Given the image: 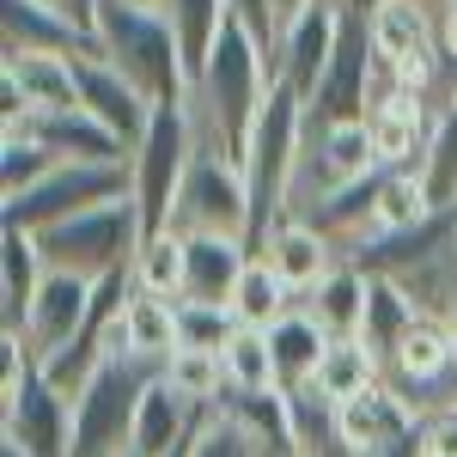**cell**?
Returning <instances> with one entry per match:
<instances>
[{
    "label": "cell",
    "instance_id": "7",
    "mask_svg": "<svg viewBox=\"0 0 457 457\" xmlns=\"http://www.w3.org/2000/svg\"><path fill=\"white\" fill-rule=\"evenodd\" d=\"M171 232H183V238H245L250 245L245 165L213 159V153H195V165H189V177H183V195H177Z\"/></svg>",
    "mask_w": 457,
    "mask_h": 457
},
{
    "label": "cell",
    "instance_id": "40",
    "mask_svg": "<svg viewBox=\"0 0 457 457\" xmlns=\"http://www.w3.org/2000/svg\"><path fill=\"white\" fill-rule=\"evenodd\" d=\"M110 6H135V12H159V0H110Z\"/></svg>",
    "mask_w": 457,
    "mask_h": 457
},
{
    "label": "cell",
    "instance_id": "20",
    "mask_svg": "<svg viewBox=\"0 0 457 457\" xmlns=\"http://www.w3.org/2000/svg\"><path fill=\"white\" fill-rule=\"evenodd\" d=\"M43 250L31 232H0V342H19L25 336V317H31L37 293H43Z\"/></svg>",
    "mask_w": 457,
    "mask_h": 457
},
{
    "label": "cell",
    "instance_id": "26",
    "mask_svg": "<svg viewBox=\"0 0 457 457\" xmlns=\"http://www.w3.org/2000/svg\"><path fill=\"white\" fill-rule=\"evenodd\" d=\"M421 317H427V312H421V305H415V299H409V293H403L396 281L372 275V312H366V336H360V342L372 348L378 372H385V360L396 353V342H403V336H409Z\"/></svg>",
    "mask_w": 457,
    "mask_h": 457
},
{
    "label": "cell",
    "instance_id": "5",
    "mask_svg": "<svg viewBox=\"0 0 457 457\" xmlns=\"http://www.w3.org/2000/svg\"><path fill=\"white\" fill-rule=\"evenodd\" d=\"M195 165V129H189V104L183 110H159L146 141L135 146L129 171H135V208H141V226L146 238L171 232V213H177V195H183V177Z\"/></svg>",
    "mask_w": 457,
    "mask_h": 457
},
{
    "label": "cell",
    "instance_id": "38",
    "mask_svg": "<svg viewBox=\"0 0 457 457\" xmlns=\"http://www.w3.org/2000/svg\"><path fill=\"white\" fill-rule=\"evenodd\" d=\"M269 6H275V25H281V37H287L305 12H312V6H323V0H269Z\"/></svg>",
    "mask_w": 457,
    "mask_h": 457
},
{
    "label": "cell",
    "instance_id": "27",
    "mask_svg": "<svg viewBox=\"0 0 457 457\" xmlns=\"http://www.w3.org/2000/svg\"><path fill=\"white\" fill-rule=\"evenodd\" d=\"M372 385H385V372H378V360L366 342H329L323 348V366H317V390L342 409L353 396H366Z\"/></svg>",
    "mask_w": 457,
    "mask_h": 457
},
{
    "label": "cell",
    "instance_id": "6",
    "mask_svg": "<svg viewBox=\"0 0 457 457\" xmlns=\"http://www.w3.org/2000/svg\"><path fill=\"white\" fill-rule=\"evenodd\" d=\"M135 195V171L129 165H62L43 189L19 195L0 208V232H49L62 220H79L92 208H110V202H129Z\"/></svg>",
    "mask_w": 457,
    "mask_h": 457
},
{
    "label": "cell",
    "instance_id": "11",
    "mask_svg": "<svg viewBox=\"0 0 457 457\" xmlns=\"http://www.w3.org/2000/svg\"><path fill=\"white\" fill-rule=\"evenodd\" d=\"M79 104H86V116H92V122H104L110 135L129 146V159H135V146L146 141L153 116H159V110L146 104V98L129 86V79H122V73L110 68L104 55H86V62H79Z\"/></svg>",
    "mask_w": 457,
    "mask_h": 457
},
{
    "label": "cell",
    "instance_id": "24",
    "mask_svg": "<svg viewBox=\"0 0 457 457\" xmlns=\"http://www.w3.org/2000/svg\"><path fill=\"white\" fill-rule=\"evenodd\" d=\"M159 12H165V25L177 31V49H183V62H189V79H202L213 43L232 25L226 0H159Z\"/></svg>",
    "mask_w": 457,
    "mask_h": 457
},
{
    "label": "cell",
    "instance_id": "12",
    "mask_svg": "<svg viewBox=\"0 0 457 457\" xmlns=\"http://www.w3.org/2000/svg\"><path fill=\"white\" fill-rule=\"evenodd\" d=\"M0 55H68V62H86L98 55V43L68 25L55 6L43 0H0Z\"/></svg>",
    "mask_w": 457,
    "mask_h": 457
},
{
    "label": "cell",
    "instance_id": "30",
    "mask_svg": "<svg viewBox=\"0 0 457 457\" xmlns=\"http://www.w3.org/2000/svg\"><path fill=\"white\" fill-rule=\"evenodd\" d=\"M415 177L427 183V202H433L439 213L457 208V104L433 122V141H427V159H421Z\"/></svg>",
    "mask_w": 457,
    "mask_h": 457
},
{
    "label": "cell",
    "instance_id": "41",
    "mask_svg": "<svg viewBox=\"0 0 457 457\" xmlns=\"http://www.w3.org/2000/svg\"><path fill=\"white\" fill-rule=\"evenodd\" d=\"M445 336H452V353H457V299H452V312H445Z\"/></svg>",
    "mask_w": 457,
    "mask_h": 457
},
{
    "label": "cell",
    "instance_id": "39",
    "mask_svg": "<svg viewBox=\"0 0 457 457\" xmlns=\"http://www.w3.org/2000/svg\"><path fill=\"white\" fill-rule=\"evenodd\" d=\"M439 49L457 62V0H445V12H439Z\"/></svg>",
    "mask_w": 457,
    "mask_h": 457
},
{
    "label": "cell",
    "instance_id": "10",
    "mask_svg": "<svg viewBox=\"0 0 457 457\" xmlns=\"http://www.w3.org/2000/svg\"><path fill=\"white\" fill-rule=\"evenodd\" d=\"M92 305H98V287L92 281H79V275H43V293H37L31 317H25V336H19L25 353L37 360V372L86 336Z\"/></svg>",
    "mask_w": 457,
    "mask_h": 457
},
{
    "label": "cell",
    "instance_id": "16",
    "mask_svg": "<svg viewBox=\"0 0 457 457\" xmlns=\"http://www.w3.org/2000/svg\"><path fill=\"white\" fill-rule=\"evenodd\" d=\"M25 135V141L49 146L62 165H129V146L110 135L104 122H92L86 110H68V116H31L19 129H6V141Z\"/></svg>",
    "mask_w": 457,
    "mask_h": 457
},
{
    "label": "cell",
    "instance_id": "31",
    "mask_svg": "<svg viewBox=\"0 0 457 457\" xmlns=\"http://www.w3.org/2000/svg\"><path fill=\"white\" fill-rule=\"evenodd\" d=\"M135 287L153 293V299L183 305V232H159V238H146L141 256H135Z\"/></svg>",
    "mask_w": 457,
    "mask_h": 457
},
{
    "label": "cell",
    "instance_id": "23",
    "mask_svg": "<svg viewBox=\"0 0 457 457\" xmlns=\"http://www.w3.org/2000/svg\"><path fill=\"white\" fill-rule=\"evenodd\" d=\"M122 336H129V353H135V360H146V366L165 372V360L183 348V336H177V305L135 287L129 305H122Z\"/></svg>",
    "mask_w": 457,
    "mask_h": 457
},
{
    "label": "cell",
    "instance_id": "42",
    "mask_svg": "<svg viewBox=\"0 0 457 457\" xmlns=\"http://www.w3.org/2000/svg\"><path fill=\"white\" fill-rule=\"evenodd\" d=\"M415 6H427V12H433V19H439V12H445V0H415Z\"/></svg>",
    "mask_w": 457,
    "mask_h": 457
},
{
    "label": "cell",
    "instance_id": "17",
    "mask_svg": "<svg viewBox=\"0 0 457 457\" xmlns=\"http://www.w3.org/2000/svg\"><path fill=\"white\" fill-rule=\"evenodd\" d=\"M256 256L281 275V287L293 293V299H305V293H312V287L323 281L336 262H342V250L329 245L312 220H281V226L262 238V250H256Z\"/></svg>",
    "mask_w": 457,
    "mask_h": 457
},
{
    "label": "cell",
    "instance_id": "29",
    "mask_svg": "<svg viewBox=\"0 0 457 457\" xmlns=\"http://www.w3.org/2000/svg\"><path fill=\"white\" fill-rule=\"evenodd\" d=\"M220 366H226V390L232 396H269V390H281L275 353H269V329H238L232 348L220 353Z\"/></svg>",
    "mask_w": 457,
    "mask_h": 457
},
{
    "label": "cell",
    "instance_id": "35",
    "mask_svg": "<svg viewBox=\"0 0 457 457\" xmlns=\"http://www.w3.org/2000/svg\"><path fill=\"white\" fill-rule=\"evenodd\" d=\"M226 12H232V25H245V31L262 43L269 62L281 55V25H275V6H269V0H226Z\"/></svg>",
    "mask_w": 457,
    "mask_h": 457
},
{
    "label": "cell",
    "instance_id": "34",
    "mask_svg": "<svg viewBox=\"0 0 457 457\" xmlns=\"http://www.w3.org/2000/svg\"><path fill=\"white\" fill-rule=\"evenodd\" d=\"M177 336H183V348H195V353H226L232 336H238V317L213 312V305H177Z\"/></svg>",
    "mask_w": 457,
    "mask_h": 457
},
{
    "label": "cell",
    "instance_id": "8",
    "mask_svg": "<svg viewBox=\"0 0 457 457\" xmlns=\"http://www.w3.org/2000/svg\"><path fill=\"white\" fill-rule=\"evenodd\" d=\"M378 177V153H372V129L366 122H336V129H305V153H299V177H293V220L329 202L336 189Z\"/></svg>",
    "mask_w": 457,
    "mask_h": 457
},
{
    "label": "cell",
    "instance_id": "1",
    "mask_svg": "<svg viewBox=\"0 0 457 457\" xmlns=\"http://www.w3.org/2000/svg\"><path fill=\"white\" fill-rule=\"evenodd\" d=\"M275 62L262 55V43L245 31V25H226V37L213 43L208 68L189 92V129H195V153H213V159H232L245 165L250 135L269 110V92H275Z\"/></svg>",
    "mask_w": 457,
    "mask_h": 457
},
{
    "label": "cell",
    "instance_id": "9",
    "mask_svg": "<svg viewBox=\"0 0 457 457\" xmlns=\"http://www.w3.org/2000/svg\"><path fill=\"white\" fill-rule=\"evenodd\" d=\"M372 73H378L372 19H360V12H342V37H336L329 73H323V86H317L312 110H305V129L366 122V110H372Z\"/></svg>",
    "mask_w": 457,
    "mask_h": 457
},
{
    "label": "cell",
    "instance_id": "37",
    "mask_svg": "<svg viewBox=\"0 0 457 457\" xmlns=\"http://www.w3.org/2000/svg\"><path fill=\"white\" fill-rule=\"evenodd\" d=\"M43 6H55L68 25H79V31L98 43V12H104V0H43Z\"/></svg>",
    "mask_w": 457,
    "mask_h": 457
},
{
    "label": "cell",
    "instance_id": "19",
    "mask_svg": "<svg viewBox=\"0 0 457 457\" xmlns=\"http://www.w3.org/2000/svg\"><path fill=\"white\" fill-rule=\"evenodd\" d=\"M0 86H12L31 116H68L79 104V62L68 55H0Z\"/></svg>",
    "mask_w": 457,
    "mask_h": 457
},
{
    "label": "cell",
    "instance_id": "18",
    "mask_svg": "<svg viewBox=\"0 0 457 457\" xmlns=\"http://www.w3.org/2000/svg\"><path fill=\"white\" fill-rule=\"evenodd\" d=\"M195 427H202V409L189 403V396H177L165 385V372L146 385L141 409H135V433H129V445L141 457H183L189 452V439H195Z\"/></svg>",
    "mask_w": 457,
    "mask_h": 457
},
{
    "label": "cell",
    "instance_id": "3",
    "mask_svg": "<svg viewBox=\"0 0 457 457\" xmlns=\"http://www.w3.org/2000/svg\"><path fill=\"white\" fill-rule=\"evenodd\" d=\"M141 245H146V226H141L135 195L37 232V250H43V269L49 275H79V281H92V287L110 281V275H129Z\"/></svg>",
    "mask_w": 457,
    "mask_h": 457
},
{
    "label": "cell",
    "instance_id": "43",
    "mask_svg": "<svg viewBox=\"0 0 457 457\" xmlns=\"http://www.w3.org/2000/svg\"><path fill=\"white\" fill-rule=\"evenodd\" d=\"M0 457H25V452H19V445H6V439H0Z\"/></svg>",
    "mask_w": 457,
    "mask_h": 457
},
{
    "label": "cell",
    "instance_id": "28",
    "mask_svg": "<svg viewBox=\"0 0 457 457\" xmlns=\"http://www.w3.org/2000/svg\"><path fill=\"white\" fill-rule=\"evenodd\" d=\"M293 305H299V299L281 287V275H275L262 256L245 269V281H238V293H232V317H238V329H275Z\"/></svg>",
    "mask_w": 457,
    "mask_h": 457
},
{
    "label": "cell",
    "instance_id": "2",
    "mask_svg": "<svg viewBox=\"0 0 457 457\" xmlns=\"http://www.w3.org/2000/svg\"><path fill=\"white\" fill-rule=\"evenodd\" d=\"M98 55L122 73L153 110H183L195 79L189 62L177 49V31L165 25V12H135V6H110L98 12Z\"/></svg>",
    "mask_w": 457,
    "mask_h": 457
},
{
    "label": "cell",
    "instance_id": "44",
    "mask_svg": "<svg viewBox=\"0 0 457 457\" xmlns=\"http://www.w3.org/2000/svg\"><path fill=\"white\" fill-rule=\"evenodd\" d=\"M116 457H141V452H135V445H129V452H116Z\"/></svg>",
    "mask_w": 457,
    "mask_h": 457
},
{
    "label": "cell",
    "instance_id": "36",
    "mask_svg": "<svg viewBox=\"0 0 457 457\" xmlns=\"http://www.w3.org/2000/svg\"><path fill=\"white\" fill-rule=\"evenodd\" d=\"M421 427H427V457H457V409L421 415Z\"/></svg>",
    "mask_w": 457,
    "mask_h": 457
},
{
    "label": "cell",
    "instance_id": "15",
    "mask_svg": "<svg viewBox=\"0 0 457 457\" xmlns=\"http://www.w3.org/2000/svg\"><path fill=\"white\" fill-rule=\"evenodd\" d=\"M299 312L312 317L329 342H360V336H366V312H372V275H366L360 262H336V269L299 299Z\"/></svg>",
    "mask_w": 457,
    "mask_h": 457
},
{
    "label": "cell",
    "instance_id": "22",
    "mask_svg": "<svg viewBox=\"0 0 457 457\" xmlns=\"http://www.w3.org/2000/svg\"><path fill=\"white\" fill-rule=\"evenodd\" d=\"M323 348H329V336L317 329L312 317L293 312L269 329V353H275V378H281V396H293V390L317 385V366H323Z\"/></svg>",
    "mask_w": 457,
    "mask_h": 457
},
{
    "label": "cell",
    "instance_id": "4",
    "mask_svg": "<svg viewBox=\"0 0 457 457\" xmlns=\"http://www.w3.org/2000/svg\"><path fill=\"white\" fill-rule=\"evenodd\" d=\"M159 378V366H146L135 353H110L92 372V385L73 396V457H116L129 452L135 433V409H141L146 385Z\"/></svg>",
    "mask_w": 457,
    "mask_h": 457
},
{
    "label": "cell",
    "instance_id": "33",
    "mask_svg": "<svg viewBox=\"0 0 457 457\" xmlns=\"http://www.w3.org/2000/svg\"><path fill=\"white\" fill-rule=\"evenodd\" d=\"M165 385L177 396H189L195 409H213L220 396H226V366H220V353H195V348H177L165 360Z\"/></svg>",
    "mask_w": 457,
    "mask_h": 457
},
{
    "label": "cell",
    "instance_id": "25",
    "mask_svg": "<svg viewBox=\"0 0 457 457\" xmlns=\"http://www.w3.org/2000/svg\"><path fill=\"white\" fill-rule=\"evenodd\" d=\"M183 457H287V452L269 433H256L245 415H232L226 403H213V409H202V427H195V439H189Z\"/></svg>",
    "mask_w": 457,
    "mask_h": 457
},
{
    "label": "cell",
    "instance_id": "13",
    "mask_svg": "<svg viewBox=\"0 0 457 457\" xmlns=\"http://www.w3.org/2000/svg\"><path fill=\"white\" fill-rule=\"evenodd\" d=\"M250 262H256V250L245 238H183V305L232 312V293Z\"/></svg>",
    "mask_w": 457,
    "mask_h": 457
},
{
    "label": "cell",
    "instance_id": "32",
    "mask_svg": "<svg viewBox=\"0 0 457 457\" xmlns=\"http://www.w3.org/2000/svg\"><path fill=\"white\" fill-rule=\"evenodd\" d=\"M55 171H62V159H55L49 146L25 141V135L0 141V189H6V202H19V195L43 189V183H49Z\"/></svg>",
    "mask_w": 457,
    "mask_h": 457
},
{
    "label": "cell",
    "instance_id": "14",
    "mask_svg": "<svg viewBox=\"0 0 457 457\" xmlns=\"http://www.w3.org/2000/svg\"><path fill=\"white\" fill-rule=\"evenodd\" d=\"M336 37H342V12L323 0L312 6L293 31L281 37V55H275V79H281L287 92H299L305 110H312L317 86H323V73H329V55H336Z\"/></svg>",
    "mask_w": 457,
    "mask_h": 457
},
{
    "label": "cell",
    "instance_id": "21",
    "mask_svg": "<svg viewBox=\"0 0 457 457\" xmlns=\"http://www.w3.org/2000/svg\"><path fill=\"white\" fill-rule=\"evenodd\" d=\"M415 421H421V415H415L396 390H385V385H372L366 396H353V403L336 409V427H342V439H348L353 457H378L385 445H396Z\"/></svg>",
    "mask_w": 457,
    "mask_h": 457
}]
</instances>
